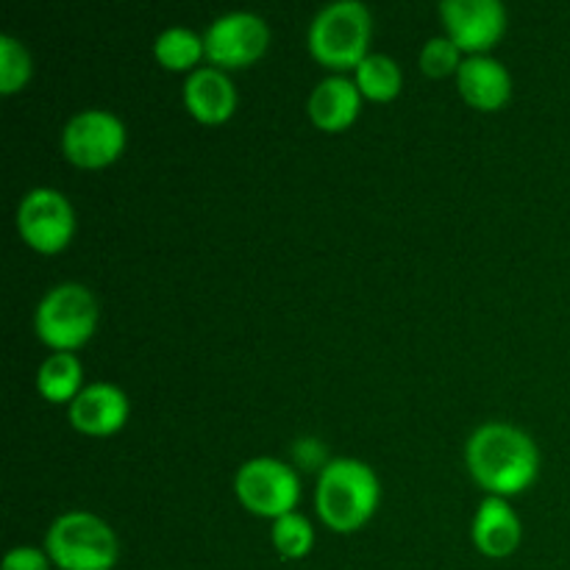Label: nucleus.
I'll use <instances>...</instances> for the list:
<instances>
[{
	"mask_svg": "<svg viewBox=\"0 0 570 570\" xmlns=\"http://www.w3.org/2000/svg\"><path fill=\"white\" fill-rule=\"evenodd\" d=\"M37 390L48 401H72L81 390V362L72 351H53L37 371Z\"/></svg>",
	"mask_w": 570,
	"mask_h": 570,
	"instance_id": "obj_16",
	"label": "nucleus"
},
{
	"mask_svg": "<svg viewBox=\"0 0 570 570\" xmlns=\"http://www.w3.org/2000/svg\"><path fill=\"white\" fill-rule=\"evenodd\" d=\"M184 104L200 122H220L232 117L237 89L220 67H195L184 81Z\"/></svg>",
	"mask_w": 570,
	"mask_h": 570,
	"instance_id": "obj_13",
	"label": "nucleus"
},
{
	"mask_svg": "<svg viewBox=\"0 0 570 570\" xmlns=\"http://www.w3.org/2000/svg\"><path fill=\"white\" fill-rule=\"evenodd\" d=\"M154 53L170 70L193 67L200 59V53H206L204 37L189 26H167L156 33Z\"/></svg>",
	"mask_w": 570,
	"mask_h": 570,
	"instance_id": "obj_17",
	"label": "nucleus"
},
{
	"mask_svg": "<svg viewBox=\"0 0 570 570\" xmlns=\"http://www.w3.org/2000/svg\"><path fill=\"white\" fill-rule=\"evenodd\" d=\"M48 551L37 549V546H14L6 551L3 570H48Z\"/></svg>",
	"mask_w": 570,
	"mask_h": 570,
	"instance_id": "obj_22",
	"label": "nucleus"
},
{
	"mask_svg": "<svg viewBox=\"0 0 570 570\" xmlns=\"http://www.w3.org/2000/svg\"><path fill=\"white\" fill-rule=\"evenodd\" d=\"M271 540L282 557H287V560H301V557L312 549V543H315V532H312L309 518L293 510L273 518Z\"/></svg>",
	"mask_w": 570,
	"mask_h": 570,
	"instance_id": "obj_19",
	"label": "nucleus"
},
{
	"mask_svg": "<svg viewBox=\"0 0 570 570\" xmlns=\"http://www.w3.org/2000/svg\"><path fill=\"white\" fill-rule=\"evenodd\" d=\"M445 33L468 53H484L507 28L501 0H443L440 3Z\"/></svg>",
	"mask_w": 570,
	"mask_h": 570,
	"instance_id": "obj_10",
	"label": "nucleus"
},
{
	"mask_svg": "<svg viewBox=\"0 0 570 570\" xmlns=\"http://www.w3.org/2000/svg\"><path fill=\"white\" fill-rule=\"evenodd\" d=\"M98 323V301L92 289L78 282L50 287L33 312V326L42 343L56 351H72L87 343Z\"/></svg>",
	"mask_w": 570,
	"mask_h": 570,
	"instance_id": "obj_5",
	"label": "nucleus"
},
{
	"mask_svg": "<svg viewBox=\"0 0 570 570\" xmlns=\"http://www.w3.org/2000/svg\"><path fill=\"white\" fill-rule=\"evenodd\" d=\"M362 92L356 87V81L345 76H326L315 89H312L309 100H306V109L309 117L321 128L328 131H337L345 128L356 115H360Z\"/></svg>",
	"mask_w": 570,
	"mask_h": 570,
	"instance_id": "obj_15",
	"label": "nucleus"
},
{
	"mask_svg": "<svg viewBox=\"0 0 570 570\" xmlns=\"http://www.w3.org/2000/svg\"><path fill=\"white\" fill-rule=\"evenodd\" d=\"M126 126L109 109H81L61 128V150L81 167H104L120 156Z\"/></svg>",
	"mask_w": 570,
	"mask_h": 570,
	"instance_id": "obj_8",
	"label": "nucleus"
},
{
	"mask_svg": "<svg viewBox=\"0 0 570 570\" xmlns=\"http://www.w3.org/2000/svg\"><path fill=\"white\" fill-rule=\"evenodd\" d=\"M371 11L362 0H334L309 22V50L328 67H356L367 56Z\"/></svg>",
	"mask_w": 570,
	"mask_h": 570,
	"instance_id": "obj_4",
	"label": "nucleus"
},
{
	"mask_svg": "<svg viewBox=\"0 0 570 570\" xmlns=\"http://www.w3.org/2000/svg\"><path fill=\"white\" fill-rule=\"evenodd\" d=\"M76 228V212L56 187H33L17 204V232L42 254L61 250Z\"/></svg>",
	"mask_w": 570,
	"mask_h": 570,
	"instance_id": "obj_7",
	"label": "nucleus"
},
{
	"mask_svg": "<svg viewBox=\"0 0 570 570\" xmlns=\"http://www.w3.org/2000/svg\"><path fill=\"white\" fill-rule=\"evenodd\" d=\"M379 501V476L367 462L337 456L321 468L315 504L323 521L337 532H351L373 515Z\"/></svg>",
	"mask_w": 570,
	"mask_h": 570,
	"instance_id": "obj_2",
	"label": "nucleus"
},
{
	"mask_svg": "<svg viewBox=\"0 0 570 570\" xmlns=\"http://www.w3.org/2000/svg\"><path fill=\"white\" fill-rule=\"evenodd\" d=\"M456 87L476 109H499L510 98L512 78L495 56L468 53L456 70Z\"/></svg>",
	"mask_w": 570,
	"mask_h": 570,
	"instance_id": "obj_12",
	"label": "nucleus"
},
{
	"mask_svg": "<svg viewBox=\"0 0 570 570\" xmlns=\"http://www.w3.org/2000/svg\"><path fill=\"white\" fill-rule=\"evenodd\" d=\"M45 551L61 570H109L117 562V538L95 512H61L45 534Z\"/></svg>",
	"mask_w": 570,
	"mask_h": 570,
	"instance_id": "obj_3",
	"label": "nucleus"
},
{
	"mask_svg": "<svg viewBox=\"0 0 570 570\" xmlns=\"http://www.w3.org/2000/svg\"><path fill=\"white\" fill-rule=\"evenodd\" d=\"M126 393L111 382H89L70 401V423L83 434H111L126 423Z\"/></svg>",
	"mask_w": 570,
	"mask_h": 570,
	"instance_id": "obj_11",
	"label": "nucleus"
},
{
	"mask_svg": "<svg viewBox=\"0 0 570 570\" xmlns=\"http://www.w3.org/2000/svg\"><path fill=\"white\" fill-rule=\"evenodd\" d=\"M271 42L265 17L248 9H234L215 17L204 31V56L215 67H239L259 59Z\"/></svg>",
	"mask_w": 570,
	"mask_h": 570,
	"instance_id": "obj_9",
	"label": "nucleus"
},
{
	"mask_svg": "<svg viewBox=\"0 0 570 570\" xmlns=\"http://www.w3.org/2000/svg\"><path fill=\"white\" fill-rule=\"evenodd\" d=\"M471 476L493 495L515 493L538 476L540 454L534 440L512 423L490 421L471 432L465 443Z\"/></svg>",
	"mask_w": 570,
	"mask_h": 570,
	"instance_id": "obj_1",
	"label": "nucleus"
},
{
	"mask_svg": "<svg viewBox=\"0 0 570 570\" xmlns=\"http://www.w3.org/2000/svg\"><path fill=\"white\" fill-rule=\"evenodd\" d=\"M462 56L460 45L443 33V37H432L421 50V67L429 72V76H445L451 70H460Z\"/></svg>",
	"mask_w": 570,
	"mask_h": 570,
	"instance_id": "obj_21",
	"label": "nucleus"
},
{
	"mask_svg": "<svg viewBox=\"0 0 570 570\" xmlns=\"http://www.w3.org/2000/svg\"><path fill=\"white\" fill-rule=\"evenodd\" d=\"M234 490L250 512L278 518L284 512H293L301 495V482L298 473L287 462L276 456H254L237 468Z\"/></svg>",
	"mask_w": 570,
	"mask_h": 570,
	"instance_id": "obj_6",
	"label": "nucleus"
},
{
	"mask_svg": "<svg viewBox=\"0 0 570 570\" xmlns=\"http://www.w3.org/2000/svg\"><path fill=\"white\" fill-rule=\"evenodd\" d=\"M31 76V53L14 33H0V92L11 95Z\"/></svg>",
	"mask_w": 570,
	"mask_h": 570,
	"instance_id": "obj_20",
	"label": "nucleus"
},
{
	"mask_svg": "<svg viewBox=\"0 0 570 570\" xmlns=\"http://www.w3.org/2000/svg\"><path fill=\"white\" fill-rule=\"evenodd\" d=\"M356 87L373 100H390L401 89V67L387 53H367L356 65Z\"/></svg>",
	"mask_w": 570,
	"mask_h": 570,
	"instance_id": "obj_18",
	"label": "nucleus"
},
{
	"mask_svg": "<svg viewBox=\"0 0 570 570\" xmlns=\"http://www.w3.org/2000/svg\"><path fill=\"white\" fill-rule=\"evenodd\" d=\"M473 543L488 557H507L521 543V521L504 495H484L471 523Z\"/></svg>",
	"mask_w": 570,
	"mask_h": 570,
	"instance_id": "obj_14",
	"label": "nucleus"
}]
</instances>
